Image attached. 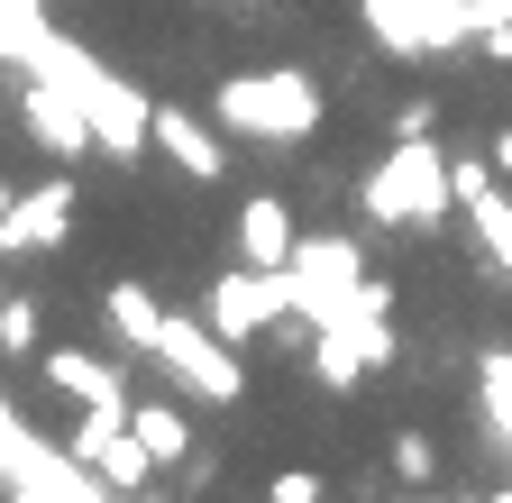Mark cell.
<instances>
[{
	"instance_id": "1",
	"label": "cell",
	"mask_w": 512,
	"mask_h": 503,
	"mask_svg": "<svg viewBox=\"0 0 512 503\" xmlns=\"http://www.w3.org/2000/svg\"><path fill=\"white\" fill-rule=\"evenodd\" d=\"M448 202H458V174L430 156V138H394V156L366 174V220H439Z\"/></svg>"
},
{
	"instance_id": "2",
	"label": "cell",
	"mask_w": 512,
	"mask_h": 503,
	"mask_svg": "<svg viewBox=\"0 0 512 503\" xmlns=\"http://www.w3.org/2000/svg\"><path fill=\"white\" fill-rule=\"evenodd\" d=\"M220 119L247 129V138H302L311 119H320V101H311L302 74H266V83H229L220 92Z\"/></svg>"
},
{
	"instance_id": "3",
	"label": "cell",
	"mask_w": 512,
	"mask_h": 503,
	"mask_svg": "<svg viewBox=\"0 0 512 503\" xmlns=\"http://www.w3.org/2000/svg\"><path fill=\"white\" fill-rule=\"evenodd\" d=\"M156 357H165L202 403H238V366H229V339L211 330V311H202V321H183V311H174L165 339H156Z\"/></svg>"
},
{
	"instance_id": "4",
	"label": "cell",
	"mask_w": 512,
	"mask_h": 503,
	"mask_svg": "<svg viewBox=\"0 0 512 503\" xmlns=\"http://www.w3.org/2000/svg\"><path fill=\"white\" fill-rule=\"evenodd\" d=\"M293 275H302V302H311V321H320V330H330V321H348V302H357V284H366L348 238H302Z\"/></svg>"
},
{
	"instance_id": "5",
	"label": "cell",
	"mask_w": 512,
	"mask_h": 503,
	"mask_svg": "<svg viewBox=\"0 0 512 503\" xmlns=\"http://www.w3.org/2000/svg\"><path fill=\"white\" fill-rule=\"evenodd\" d=\"M375 10V37L384 46H403V55H430V46H448L467 19H458V0H366Z\"/></svg>"
},
{
	"instance_id": "6",
	"label": "cell",
	"mask_w": 512,
	"mask_h": 503,
	"mask_svg": "<svg viewBox=\"0 0 512 503\" xmlns=\"http://www.w3.org/2000/svg\"><path fill=\"white\" fill-rule=\"evenodd\" d=\"M238 257H247V266H293V257H302L293 211H284L275 193H256V202L238 211Z\"/></svg>"
},
{
	"instance_id": "7",
	"label": "cell",
	"mask_w": 512,
	"mask_h": 503,
	"mask_svg": "<svg viewBox=\"0 0 512 503\" xmlns=\"http://www.w3.org/2000/svg\"><path fill=\"white\" fill-rule=\"evenodd\" d=\"M156 147L183 165V183H220L229 174V156H220V138L202 129V119H183V110H156Z\"/></svg>"
},
{
	"instance_id": "8",
	"label": "cell",
	"mask_w": 512,
	"mask_h": 503,
	"mask_svg": "<svg viewBox=\"0 0 512 503\" xmlns=\"http://www.w3.org/2000/svg\"><path fill=\"white\" fill-rule=\"evenodd\" d=\"M448 174H458V202L476 211V229H485V247H494V266L512 275V202L485 183V165H476V156H467V165H448Z\"/></svg>"
},
{
	"instance_id": "9",
	"label": "cell",
	"mask_w": 512,
	"mask_h": 503,
	"mask_svg": "<svg viewBox=\"0 0 512 503\" xmlns=\"http://www.w3.org/2000/svg\"><path fill=\"white\" fill-rule=\"evenodd\" d=\"M64 220H74V183H46L37 202H19V211H10V257H37V247H55V238H64Z\"/></svg>"
},
{
	"instance_id": "10",
	"label": "cell",
	"mask_w": 512,
	"mask_h": 503,
	"mask_svg": "<svg viewBox=\"0 0 512 503\" xmlns=\"http://www.w3.org/2000/svg\"><path fill=\"white\" fill-rule=\"evenodd\" d=\"M147 467H165V458H156V449H147V439H138V421H128V430L110 439V449L92 458V476H101L110 494H147Z\"/></svg>"
},
{
	"instance_id": "11",
	"label": "cell",
	"mask_w": 512,
	"mask_h": 503,
	"mask_svg": "<svg viewBox=\"0 0 512 503\" xmlns=\"http://www.w3.org/2000/svg\"><path fill=\"white\" fill-rule=\"evenodd\" d=\"M165 321H174V311H156V293H147V284H110V330H119L128 348H156V339H165Z\"/></svg>"
},
{
	"instance_id": "12",
	"label": "cell",
	"mask_w": 512,
	"mask_h": 503,
	"mask_svg": "<svg viewBox=\"0 0 512 503\" xmlns=\"http://www.w3.org/2000/svg\"><path fill=\"white\" fill-rule=\"evenodd\" d=\"M46 375H55V385L74 394V403H128L119 366H101V357H74V348H64V357H46Z\"/></svg>"
},
{
	"instance_id": "13",
	"label": "cell",
	"mask_w": 512,
	"mask_h": 503,
	"mask_svg": "<svg viewBox=\"0 0 512 503\" xmlns=\"http://www.w3.org/2000/svg\"><path fill=\"white\" fill-rule=\"evenodd\" d=\"M138 439H147L165 467H174V458H192V421H183V412H165V403H147V412H138Z\"/></svg>"
},
{
	"instance_id": "14",
	"label": "cell",
	"mask_w": 512,
	"mask_h": 503,
	"mask_svg": "<svg viewBox=\"0 0 512 503\" xmlns=\"http://www.w3.org/2000/svg\"><path fill=\"white\" fill-rule=\"evenodd\" d=\"M394 476H403V485H430V476H439V449H430L421 430H394Z\"/></svg>"
},
{
	"instance_id": "15",
	"label": "cell",
	"mask_w": 512,
	"mask_h": 503,
	"mask_svg": "<svg viewBox=\"0 0 512 503\" xmlns=\"http://www.w3.org/2000/svg\"><path fill=\"white\" fill-rule=\"evenodd\" d=\"M28 339H37V302H28V293H10V302H0V348L28 357Z\"/></svg>"
},
{
	"instance_id": "16",
	"label": "cell",
	"mask_w": 512,
	"mask_h": 503,
	"mask_svg": "<svg viewBox=\"0 0 512 503\" xmlns=\"http://www.w3.org/2000/svg\"><path fill=\"white\" fill-rule=\"evenodd\" d=\"M430 129H439L430 101H394V138H430Z\"/></svg>"
},
{
	"instance_id": "17",
	"label": "cell",
	"mask_w": 512,
	"mask_h": 503,
	"mask_svg": "<svg viewBox=\"0 0 512 503\" xmlns=\"http://www.w3.org/2000/svg\"><path fill=\"white\" fill-rule=\"evenodd\" d=\"M275 503H320V476H311V467H284V476H275Z\"/></svg>"
},
{
	"instance_id": "18",
	"label": "cell",
	"mask_w": 512,
	"mask_h": 503,
	"mask_svg": "<svg viewBox=\"0 0 512 503\" xmlns=\"http://www.w3.org/2000/svg\"><path fill=\"white\" fill-rule=\"evenodd\" d=\"M494 174H512V129H503V138H494Z\"/></svg>"
},
{
	"instance_id": "19",
	"label": "cell",
	"mask_w": 512,
	"mask_h": 503,
	"mask_svg": "<svg viewBox=\"0 0 512 503\" xmlns=\"http://www.w3.org/2000/svg\"><path fill=\"white\" fill-rule=\"evenodd\" d=\"M384 503H430V494H384Z\"/></svg>"
},
{
	"instance_id": "20",
	"label": "cell",
	"mask_w": 512,
	"mask_h": 503,
	"mask_svg": "<svg viewBox=\"0 0 512 503\" xmlns=\"http://www.w3.org/2000/svg\"><path fill=\"white\" fill-rule=\"evenodd\" d=\"M128 503H156V494H128Z\"/></svg>"
}]
</instances>
